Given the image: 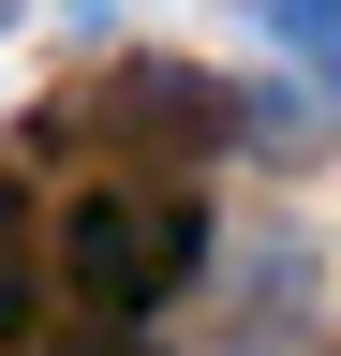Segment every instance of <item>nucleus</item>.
<instances>
[{"label": "nucleus", "instance_id": "7ed1b4c3", "mask_svg": "<svg viewBox=\"0 0 341 356\" xmlns=\"http://www.w3.org/2000/svg\"><path fill=\"white\" fill-rule=\"evenodd\" d=\"M30 297H45V238H30V193L0 178V341L30 327Z\"/></svg>", "mask_w": 341, "mask_h": 356}, {"label": "nucleus", "instance_id": "f257e3e1", "mask_svg": "<svg viewBox=\"0 0 341 356\" xmlns=\"http://www.w3.org/2000/svg\"><path fill=\"white\" fill-rule=\"evenodd\" d=\"M208 267V208L178 193V178H104V193H74L60 222V282L104 312V327H134V312H163Z\"/></svg>", "mask_w": 341, "mask_h": 356}, {"label": "nucleus", "instance_id": "20e7f679", "mask_svg": "<svg viewBox=\"0 0 341 356\" xmlns=\"http://www.w3.org/2000/svg\"><path fill=\"white\" fill-rule=\"evenodd\" d=\"M252 15H267V30H282L312 74H341V0H252Z\"/></svg>", "mask_w": 341, "mask_h": 356}, {"label": "nucleus", "instance_id": "39448f33", "mask_svg": "<svg viewBox=\"0 0 341 356\" xmlns=\"http://www.w3.org/2000/svg\"><path fill=\"white\" fill-rule=\"evenodd\" d=\"M60 356H149V341L134 327H90V341H60Z\"/></svg>", "mask_w": 341, "mask_h": 356}, {"label": "nucleus", "instance_id": "f03ea898", "mask_svg": "<svg viewBox=\"0 0 341 356\" xmlns=\"http://www.w3.org/2000/svg\"><path fill=\"white\" fill-rule=\"evenodd\" d=\"M45 134H60V149H104V163H149V178H178V163H208V149L238 134V104H223V89H208L193 60H104V74L74 89Z\"/></svg>", "mask_w": 341, "mask_h": 356}]
</instances>
